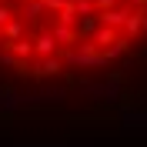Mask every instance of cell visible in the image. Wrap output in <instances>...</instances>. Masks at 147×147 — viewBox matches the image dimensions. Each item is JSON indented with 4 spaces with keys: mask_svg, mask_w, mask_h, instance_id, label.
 <instances>
[{
    "mask_svg": "<svg viewBox=\"0 0 147 147\" xmlns=\"http://www.w3.org/2000/svg\"><path fill=\"white\" fill-rule=\"evenodd\" d=\"M147 54V0H0V94H57Z\"/></svg>",
    "mask_w": 147,
    "mask_h": 147,
    "instance_id": "6da1fadb",
    "label": "cell"
}]
</instances>
